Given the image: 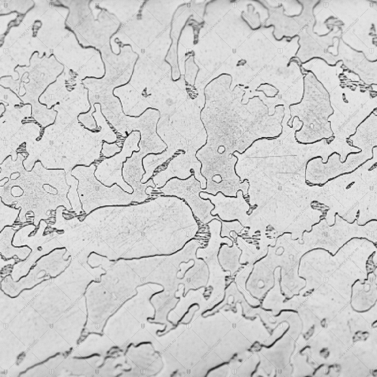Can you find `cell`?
<instances>
[{
  "label": "cell",
  "mask_w": 377,
  "mask_h": 377,
  "mask_svg": "<svg viewBox=\"0 0 377 377\" xmlns=\"http://www.w3.org/2000/svg\"><path fill=\"white\" fill-rule=\"evenodd\" d=\"M140 139V132L134 131L131 133L125 140L121 152L112 158L103 160L100 163L105 165L108 172H111V174L102 181V184L106 187L117 184L128 193L132 194L134 192L133 187L127 184L123 177V163L127 161V158L132 156L133 152H140V147L138 146Z\"/></svg>",
  "instance_id": "cell-1"
},
{
  "label": "cell",
  "mask_w": 377,
  "mask_h": 377,
  "mask_svg": "<svg viewBox=\"0 0 377 377\" xmlns=\"http://www.w3.org/2000/svg\"><path fill=\"white\" fill-rule=\"evenodd\" d=\"M122 146H123V143H114V144H111L110 146L106 142H104L103 143L101 153L103 154L105 158H110V157L115 155L116 153L117 154L121 152L122 149H123Z\"/></svg>",
  "instance_id": "cell-3"
},
{
  "label": "cell",
  "mask_w": 377,
  "mask_h": 377,
  "mask_svg": "<svg viewBox=\"0 0 377 377\" xmlns=\"http://www.w3.org/2000/svg\"><path fill=\"white\" fill-rule=\"evenodd\" d=\"M19 212V209L8 207L1 201V231L6 226L13 225Z\"/></svg>",
  "instance_id": "cell-2"
}]
</instances>
